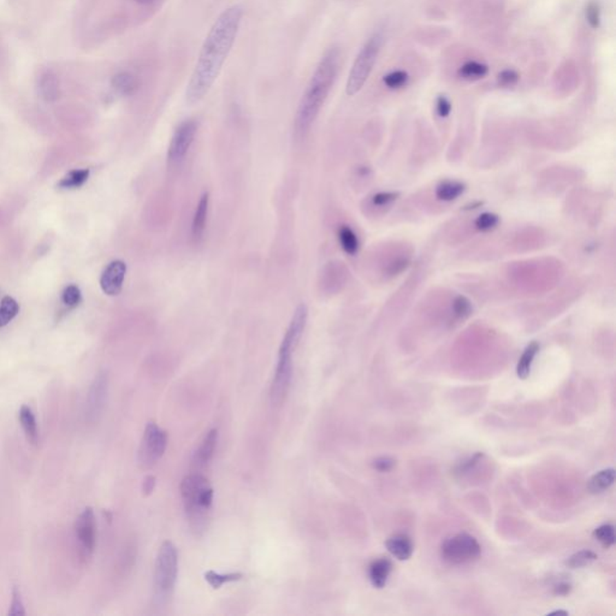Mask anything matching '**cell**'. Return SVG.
<instances>
[{
  "label": "cell",
  "instance_id": "1",
  "mask_svg": "<svg viewBox=\"0 0 616 616\" xmlns=\"http://www.w3.org/2000/svg\"><path fill=\"white\" fill-rule=\"evenodd\" d=\"M243 8L232 5L214 21L200 50L194 72L185 90V100L190 105L204 99L218 79L240 30Z\"/></svg>",
  "mask_w": 616,
  "mask_h": 616
},
{
  "label": "cell",
  "instance_id": "2",
  "mask_svg": "<svg viewBox=\"0 0 616 616\" xmlns=\"http://www.w3.org/2000/svg\"><path fill=\"white\" fill-rule=\"evenodd\" d=\"M338 65L340 51L336 48H330L316 68V72L300 101L294 124L295 135L298 138H304L317 119L336 80Z\"/></svg>",
  "mask_w": 616,
  "mask_h": 616
},
{
  "label": "cell",
  "instance_id": "3",
  "mask_svg": "<svg viewBox=\"0 0 616 616\" xmlns=\"http://www.w3.org/2000/svg\"><path fill=\"white\" fill-rule=\"evenodd\" d=\"M181 493L192 531L198 536L206 530L214 502V489L199 473L189 474L181 484Z\"/></svg>",
  "mask_w": 616,
  "mask_h": 616
},
{
  "label": "cell",
  "instance_id": "4",
  "mask_svg": "<svg viewBox=\"0 0 616 616\" xmlns=\"http://www.w3.org/2000/svg\"><path fill=\"white\" fill-rule=\"evenodd\" d=\"M178 573V555L171 542L161 544L154 567V599L158 604L170 601Z\"/></svg>",
  "mask_w": 616,
  "mask_h": 616
},
{
  "label": "cell",
  "instance_id": "5",
  "mask_svg": "<svg viewBox=\"0 0 616 616\" xmlns=\"http://www.w3.org/2000/svg\"><path fill=\"white\" fill-rule=\"evenodd\" d=\"M383 40H384L383 33L377 32L366 41L360 52L358 53L347 81V94L351 96L359 93L365 85L366 81L369 80L380 54Z\"/></svg>",
  "mask_w": 616,
  "mask_h": 616
},
{
  "label": "cell",
  "instance_id": "6",
  "mask_svg": "<svg viewBox=\"0 0 616 616\" xmlns=\"http://www.w3.org/2000/svg\"><path fill=\"white\" fill-rule=\"evenodd\" d=\"M294 347L282 341L278 351V360L276 366L275 376L271 383V402L275 406H280L287 398L289 391L290 382L293 376V353Z\"/></svg>",
  "mask_w": 616,
  "mask_h": 616
},
{
  "label": "cell",
  "instance_id": "7",
  "mask_svg": "<svg viewBox=\"0 0 616 616\" xmlns=\"http://www.w3.org/2000/svg\"><path fill=\"white\" fill-rule=\"evenodd\" d=\"M482 548L469 533H459L446 540L441 548L443 559L451 564H466L478 559Z\"/></svg>",
  "mask_w": 616,
  "mask_h": 616
},
{
  "label": "cell",
  "instance_id": "8",
  "mask_svg": "<svg viewBox=\"0 0 616 616\" xmlns=\"http://www.w3.org/2000/svg\"><path fill=\"white\" fill-rule=\"evenodd\" d=\"M167 446V435L156 422H148L143 442L138 449V464L141 469H152L161 460Z\"/></svg>",
  "mask_w": 616,
  "mask_h": 616
},
{
  "label": "cell",
  "instance_id": "9",
  "mask_svg": "<svg viewBox=\"0 0 616 616\" xmlns=\"http://www.w3.org/2000/svg\"><path fill=\"white\" fill-rule=\"evenodd\" d=\"M196 129L198 127L194 121H185L176 129L167 151V161L170 165H177L185 159L187 153L189 152L192 143H194Z\"/></svg>",
  "mask_w": 616,
  "mask_h": 616
},
{
  "label": "cell",
  "instance_id": "10",
  "mask_svg": "<svg viewBox=\"0 0 616 616\" xmlns=\"http://www.w3.org/2000/svg\"><path fill=\"white\" fill-rule=\"evenodd\" d=\"M109 378L106 373H99L92 383L85 402V417L90 422L98 420L103 412L107 398Z\"/></svg>",
  "mask_w": 616,
  "mask_h": 616
},
{
  "label": "cell",
  "instance_id": "11",
  "mask_svg": "<svg viewBox=\"0 0 616 616\" xmlns=\"http://www.w3.org/2000/svg\"><path fill=\"white\" fill-rule=\"evenodd\" d=\"M75 530L81 551L88 557L93 554L95 546V517L92 508H85L81 513L80 517H77Z\"/></svg>",
  "mask_w": 616,
  "mask_h": 616
},
{
  "label": "cell",
  "instance_id": "12",
  "mask_svg": "<svg viewBox=\"0 0 616 616\" xmlns=\"http://www.w3.org/2000/svg\"><path fill=\"white\" fill-rule=\"evenodd\" d=\"M127 265L123 260H114L105 267L100 277V287L105 294L116 296L122 291Z\"/></svg>",
  "mask_w": 616,
  "mask_h": 616
},
{
  "label": "cell",
  "instance_id": "13",
  "mask_svg": "<svg viewBox=\"0 0 616 616\" xmlns=\"http://www.w3.org/2000/svg\"><path fill=\"white\" fill-rule=\"evenodd\" d=\"M38 92L41 99L46 103H53L61 95V85L57 75L52 70L43 72L38 81Z\"/></svg>",
  "mask_w": 616,
  "mask_h": 616
},
{
  "label": "cell",
  "instance_id": "14",
  "mask_svg": "<svg viewBox=\"0 0 616 616\" xmlns=\"http://www.w3.org/2000/svg\"><path fill=\"white\" fill-rule=\"evenodd\" d=\"M217 440H218V431L216 429H212L211 431L207 432L204 441L200 444L199 449L195 451L193 464L196 469H204L205 466L209 464L211 459L214 458Z\"/></svg>",
  "mask_w": 616,
  "mask_h": 616
},
{
  "label": "cell",
  "instance_id": "15",
  "mask_svg": "<svg viewBox=\"0 0 616 616\" xmlns=\"http://www.w3.org/2000/svg\"><path fill=\"white\" fill-rule=\"evenodd\" d=\"M209 194L204 193L200 198L199 203L195 209L193 223H192V236L195 242H199L203 238L206 222H207V212H209Z\"/></svg>",
  "mask_w": 616,
  "mask_h": 616
},
{
  "label": "cell",
  "instance_id": "16",
  "mask_svg": "<svg viewBox=\"0 0 616 616\" xmlns=\"http://www.w3.org/2000/svg\"><path fill=\"white\" fill-rule=\"evenodd\" d=\"M385 545H387L389 553L400 561H406L409 559L412 556L413 550H414L412 540L406 535H395V536L390 537L387 540Z\"/></svg>",
  "mask_w": 616,
  "mask_h": 616
},
{
  "label": "cell",
  "instance_id": "17",
  "mask_svg": "<svg viewBox=\"0 0 616 616\" xmlns=\"http://www.w3.org/2000/svg\"><path fill=\"white\" fill-rule=\"evenodd\" d=\"M393 564L389 559H376L369 569L370 582L376 588H383L387 585L389 575L391 573Z\"/></svg>",
  "mask_w": 616,
  "mask_h": 616
},
{
  "label": "cell",
  "instance_id": "18",
  "mask_svg": "<svg viewBox=\"0 0 616 616\" xmlns=\"http://www.w3.org/2000/svg\"><path fill=\"white\" fill-rule=\"evenodd\" d=\"M111 85L116 93L123 96H129L133 95L138 90V80L132 72H119L112 77Z\"/></svg>",
  "mask_w": 616,
  "mask_h": 616
},
{
  "label": "cell",
  "instance_id": "19",
  "mask_svg": "<svg viewBox=\"0 0 616 616\" xmlns=\"http://www.w3.org/2000/svg\"><path fill=\"white\" fill-rule=\"evenodd\" d=\"M615 480V471L613 469H603L595 474L588 480V489L591 493H602L612 486Z\"/></svg>",
  "mask_w": 616,
  "mask_h": 616
},
{
  "label": "cell",
  "instance_id": "20",
  "mask_svg": "<svg viewBox=\"0 0 616 616\" xmlns=\"http://www.w3.org/2000/svg\"><path fill=\"white\" fill-rule=\"evenodd\" d=\"M19 418L28 441L33 444H37L39 438L38 425H37V420H35L32 409L28 406H22V408L19 409Z\"/></svg>",
  "mask_w": 616,
  "mask_h": 616
},
{
  "label": "cell",
  "instance_id": "21",
  "mask_svg": "<svg viewBox=\"0 0 616 616\" xmlns=\"http://www.w3.org/2000/svg\"><path fill=\"white\" fill-rule=\"evenodd\" d=\"M538 351H540L538 342H531L522 353V358L519 359L517 366V375L520 380H526L527 377L530 376L532 362L535 360Z\"/></svg>",
  "mask_w": 616,
  "mask_h": 616
},
{
  "label": "cell",
  "instance_id": "22",
  "mask_svg": "<svg viewBox=\"0 0 616 616\" xmlns=\"http://www.w3.org/2000/svg\"><path fill=\"white\" fill-rule=\"evenodd\" d=\"M90 171L88 169H81V170H72L65 177H63L61 182L58 183V187L61 189H76L85 185L88 177H90Z\"/></svg>",
  "mask_w": 616,
  "mask_h": 616
},
{
  "label": "cell",
  "instance_id": "23",
  "mask_svg": "<svg viewBox=\"0 0 616 616\" xmlns=\"http://www.w3.org/2000/svg\"><path fill=\"white\" fill-rule=\"evenodd\" d=\"M464 185L460 182H453V181H446L437 187L436 195L437 198L443 201H451L459 198L464 193Z\"/></svg>",
  "mask_w": 616,
  "mask_h": 616
},
{
  "label": "cell",
  "instance_id": "24",
  "mask_svg": "<svg viewBox=\"0 0 616 616\" xmlns=\"http://www.w3.org/2000/svg\"><path fill=\"white\" fill-rule=\"evenodd\" d=\"M488 72L489 68L483 63L471 61V62L464 63V65L460 68L459 75L464 80H480V79L486 76Z\"/></svg>",
  "mask_w": 616,
  "mask_h": 616
},
{
  "label": "cell",
  "instance_id": "25",
  "mask_svg": "<svg viewBox=\"0 0 616 616\" xmlns=\"http://www.w3.org/2000/svg\"><path fill=\"white\" fill-rule=\"evenodd\" d=\"M338 240H340L343 251H346L347 254H351V256L356 254V251L359 249V240L356 237V232H353L349 227L343 225L340 228Z\"/></svg>",
  "mask_w": 616,
  "mask_h": 616
},
{
  "label": "cell",
  "instance_id": "26",
  "mask_svg": "<svg viewBox=\"0 0 616 616\" xmlns=\"http://www.w3.org/2000/svg\"><path fill=\"white\" fill-rule=\"evenodd\" d=\"M19 312V306L11 296H5L0 302V327H4L14 319Z\"/></svg>",
  "mask_w": 616,
  "mask_h": 616
},
{
  "label": "cell",
  "instance_id": "27",
  "mask_svg": "<svg viewBox=\"0 0 616 616\" xmlns=\"http://www.w3.org/2000/svg\"><path fill=\"white\" fill-rule=\"evenodd\" d=\"M243 575L241 573H228L220 574L216 573L214 571H209L205 573V579L206 582L214 588H219L223 586L225 583H232V582H237L240 580Z\"/></svg>",
  "mask_w": 616,
  "mask_h": 616
},
{
  "label": "cell",
  "instance_id": "28",
  "mask_svg": "<svg viewBox=\"0 0 616 616\" xmlns=\"http://www.w3.org/2000/svg\"><path fill=\"white\" fill-rule=\"evenodd\" d=\"M597 559V555L590 550H582L577 554L572 555L567 561L566 564L569 568H582L588 564H593V561Z\"/></svg>",
  "mask_w": 616,
  "mask_h": 616
},
{
  "label": "cell",
  "instance_id": "29",
  "mask_svg": "<svg viewBox=\"0 0 616 616\" xmlns=\"http://www.w3.org/2000/svg\"><path fill=\"white\" fill-rule=\"evenodd\" d=\"M593 538L599 542L604 548H610L615 543V530L613 525H602L593 531Z\"/></svg>",
  "mask_w": 616,
  "mask_h": 616
},
{
  "label": "cell",
  "instance_id": "30",
  "mask_svg": "<svg viewBox=\"0 0 616 616\" xmlns=\"http://www.w3.org/2000/svg\"><path fill=\"white\" fill-rule=\"evenodd\" d=\"M385 85L391 88V90H398L401 87H404L408 82V74L402 70H396V72H390L383 79Z\"/></svg>",
  "mask_w": 616,
  "mask_h": 616
},
{
  "label": "cell",
  "instance_id": "31",
  "mask_svg": "<svg viewBox=\"0 0 616 616\" xmlns=\"http://www.w3.org/2000/svg\"><path fill=\"white\" fill-rule=\"evenodd\" d=\"M585 17L593 28L597 29L601 24V8L596 1H590L585 9Z\"/></svg>",
  "mask_w": 616,
  "mask_h": 616
},
{
  "label": "cell",
  "instance_id": "32",
  "mask_svg": "<svg viewBox=\"0 0 616 616\" xmlns=\"http://www.w3.org/2000/svg\"><path fill=\"white\" fill-rule=\"evenodd\" d=\"M62 301L68 307H75L81 302V290L76 285H68L63 291Z\"/></svg>",
  "mask_w": 616,
  "mask_h": 616
},
{
  "label": "cell",
  "instance_id": "33",
  "mask_svg": "<svg viewBox=\"0 0 616 616\" xmlns=\"http://www.w3.org/2000/svg\"><path fill=\"white\" fill-rule=\"evenodd\" d=\"M498 223V217L493 214H483L475 220V227L482 232H488L495 228Z\"/></svg>",
  "mask_w": 616,
  "mask_h": 616
},
{
  "label": "cell",
  "instance_id": "34",
  "mask_svg": "<svg viewBox=\"0 0 616 616\" xmlns=\"http://www.w3.org/2000/svg\"><path fill=\"white\" fill-rule=\"evenodd\" d=\"M453 311L455 313L456 317H467V316H469L471 311H472V305H471L467 298L458 296L455 301H454V304H453Z\"/></svg>",
  "mask_w": 616,
  "mask_h": 616
},
{
  "label": "cell",
  "instance_id": "35",
  "mask_svg": "<svg viewBox=\"0 0 616 616\" xmlns=\"http://www.w3.org/2000/svg\"><path fill=\"white\" fill-rule=\"evenodd\" d=\"M24 614H25V612H24L23 601H22L21 591H19V588H14V591H12V602H11L9 615L19 616L24 615Z\"/></svg>",
  "mask_w": 616,
  "mask_h": 616
},
{
  "label": "cell",
  "instance_id": "36",
  "mask_svg": "<svg viewBox=\"0 0 616 616\" xmlns=\"http://www.w3.org/2000/svg\"><path fill=\"white\" fill-rule=\"evenodd\" d=\"M393 466H395V460H393L391 458L383 456V458H378V459L372 461V467L380 472H389L393 469Z\"/></svg>",
  "mask_w": 616,
  "mask_h": 616
},
{
  "label": "cell",
  "instance_id": "37",
  "mask_svg": "<svg viewBox=\"0 0 616 616\" xmlns=\"http://www.w3.org/2000/svg\"><path fill=\"white\" fill-rule=\"evenodd\" d=\"M483 453H477V454H474L473 456H471L469 459L464 461V462L458 467V473H467L469 471H471V469H473L474 466L478 464L479 461L483 459Z\"/></svg>",
  "mask_w": 616,
  "mask_h": 616
},
{
  "label": "cell",
  "instance_id": "38",
  "mask_svg": "<svg viewBox=\"0 0 616 616\" xmlns=\"http://www.w3.org/2000/svg\"><path fill=\"white\" fill-rule=\"evenodd\" d=\"M517 80H519V76H517V72H514V70H511V69L503 70V72L498 75V81H500V83L502 85H515Z\"/></svg>",
  "mask_w": 616,
  "mask_h": 616
},
{
  "label": "cell",
  "instance_id": "39",
  "mask_svg": "<svg viewBox=\"0 0 616 616\" xmlns=\"http://www.w3.org/2000/svg\"><path fill=\"white\" fill-rule=\"evenodd\" d=\"M451 111V104L449 99L444 96V95H441L438 99H437V112L438 114L441 116V117H446V116H449Z\"/></svg>",
  "mask_w": 616,
  "mask_h": 616
},
{
  "label": "cell",
  "instance_id": "40",
  "mask_svg": "<svg viewBox=\"0 0 616 616\" xmlns=\"http://www.w3.org/2000/svg\"><path fill=\"white\" fill-rule=\"evenodd\" d=\"M398 196V193H380V194L373 196V204L378 205V206H383V205L391 203V201L396 199Z\"/></svg>",
  "mask_w": 616,
  "mask_h": 616
},
{
  "label": "cell",
  "instance_id": "41",
  "mask_svg": "<svg viewBox=\"0 0 616 616\" xmlns=\"http://www.w3.org/2000/svg\"><path fill=\"white\" fill-rule=\"evenodd\" d=\"M156 486V478L153 477V475H147L146 478H145V482H143V493H145V496H148V495H151L153 491V489Z\"/></svg>",
  "mask_w": 616,
  "mask_h": 616
},
{
  "label": "cell",
  "instance_id": "42",
  "mask_svg": "<svg viewBox=\"0 0 616 616\" xmlns=\"http://www.w3.org/2000/svg\"><path fill=\"white\" fill-rule=\"evenodd\" d=\"M571 588L572 586L568 583H559V585L555 586V593L559 596H566V595H568Z\"/></svg>",
  "mask_w": 616,
  "mask_h": 616
},
{
  "label": "cell",
  "instance_id": "43",
  "mask_svg": "<svg viewBox=\"0 0 616 616\" xmlns=\"http://www.w3.org/2000/svg\"><path fill=\"white\" fill-rule=\"evenodd\" d=\"M133 1L140 5H150L153 4L156 0H133Z\"/></svg>",
  "mask_w": 616,
  "mask_h": 616
},
{
  "label": "cell",
  "instance_id": "44",
  "mask_svg": "<svg viewBox=\"0 0 616 616\" xmlns=\"http://www.w3.org/2000/svg\"><path fill=\"white\" fill-rule=\"evenodd\" d=\"M555 614H564V615H568V612H564V610H556V612L550 613V615H555Z\"/></svg>",
  "mask_w": 616,
  "mask_h": 616
}]
</instances>
